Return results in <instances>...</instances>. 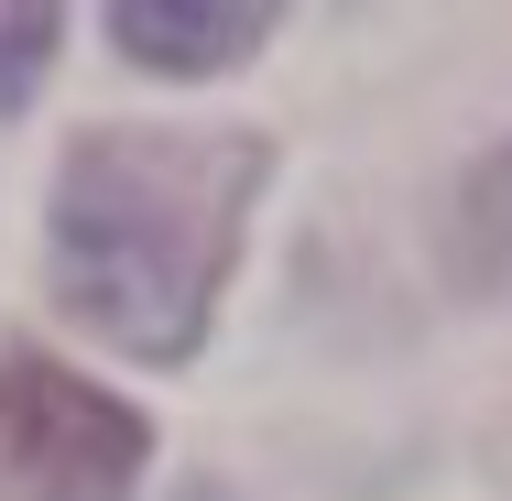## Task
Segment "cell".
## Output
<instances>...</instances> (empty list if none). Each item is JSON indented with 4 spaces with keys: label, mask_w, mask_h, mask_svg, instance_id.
Wrapping results in <instances>:
<instances>
[{
    "label": "cell",
    "mask_w": 512,
    "mask_h": 501,
    "mask_svg": "<svg viewBox=\"0 0 512 501\" xmlns=\"http://www.w3.org/2000/svg\"><path fill=\"white\" fill-rule=\"evenodd\" d=\"M262 197L251 131H88L55 175V305L131 349V360H197L207 305L240 262V229Z\"/></svg>",
    "instance_id": "6da1fadb"
},
{
    "label": "cell",
    "mask_w": 512,
    "mask_h": 501,
    "mask_svg": "<svg viewBox=\"0 0 512 501\" xmlns=\"http://www.w3.org/2000/svg\"><path fill=\"white\" fill-rule=\"evenodd\" d=\"M153 425L120 393L55 371L44 349H0V501H131Z\"/></svg>",
    "instance_id": "7a4b0ae2"
},
{
    "label": "cell",
    "mask_w": 512,
    "mask_h": 501,
    "mask_svg": "<svg viewBox=\"0 0 512 501\" xmlns=\"http://www.w3.org/2000/svg\"><path fill=\"white\" fill-rule=\"evenodd\" d=\"M273 22H284V11H262V0H120V11H109L120 55L153 66V77H218V66L262 55Z\"/></svg>",
    "instance_id": "3957f363"
},
{
    "label": "cell",
    "mask_w": 512,
    "mask_h": 501,
    "mask_svg": "<svg viewBox=\"0 0 512 501\" xmlns=\"http://www.w3.org/2000/svg\"><path fill=\"white\" fill-rule=\"evenodd\" d=\"M447 251H458V273H469L480 295H512V142L458 186V229H447Z\"/></svg>",
    "instance_id": "277c9868"
},
{
    "label": "cell",
    "mask_w": 512,
    "mask_h": 501,
    "mask_svg": "<svg viewBox=\"0 0 512 501\" xmlns=\"http://www.w3.org/2000/svg\"><path fill=\"white\" fill-rule=\"evenodd\" d=\"M55 33H66V11H44V0H11V11H0V109H22L33 88H44Z\"/></svg>",
    "instance_id": "5b68a950"
}]
</instances>
